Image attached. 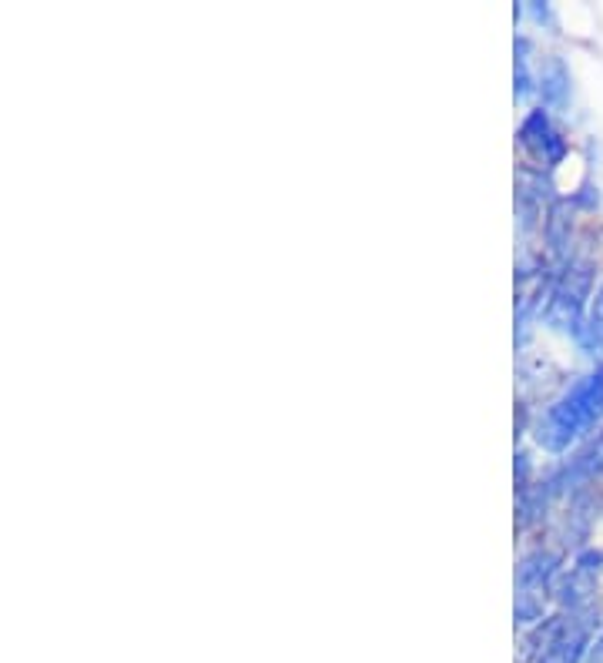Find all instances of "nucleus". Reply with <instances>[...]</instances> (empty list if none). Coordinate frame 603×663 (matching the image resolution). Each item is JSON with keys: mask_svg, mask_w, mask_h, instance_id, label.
I'll use <instances>...</instances> for the list:
<instances>
[{"mask_svg": "<svg viewBox=\"0 0 603 663\" xmlns=\"http://www.w3.org/2000/svg\"><path fill=\"white\" fill-rule=\"evenodd\" d=\"M603 416V365L590 376H583L567 396L547 409V416L536 426V442L550 453H563L580 432H587Z\"/></svg>", "mask_w": 603, "mask_h": 663, "instance_id": "1", "label": "nucleus"}, {"mask_svg": "<svg viewBox=\"0 0 603 663\" xmlns=\"http://www.w3.org/2000/svg\"><path fill=\"white\" fill-rule=\"evenodd\" d=\"M590 295V268H570L567 275L560 278V285L553 288V299L547 309V319L557 325V329H577L580 332V312H583V299Z\"/></svg>", "mask_w": 603, "mask_h": 663, "instance_id": "2", "label": "nucleus"}, {"mask_svg": "<svg viewBox=\"0 0 603 663\" xmlns=\"http://www.w3.org/2000/svg\"><path fill=\"white\" fill-rule=\"evenodd\" d=\"M543 657L540 663H580L587 657L590 650V630L583 620H567V623H557V627L550 630L547 643H543Z\"/></svg>", "mask_w": 603, "mask_h": 663, "instance_id": "3", "label": "nucleus"}, {"mask_svg": "<svg viewBox=\"0 0 603 663\" xmlns=\"http://www.w3.org/2000/svg\"><path fill=\"white\" fill-rule=\"evenodd\" d=\"M520 141L536 161H543V165H557V161L563 158V151H567V144H563L560 134L550 128V121L543 111H533L530 118L523 121Z\"/></svg>", "mask_w": 603, "mask_h": 663, "instance_id": "4", "label": "nucleus"}, {"mask_svg": "<svg viewBox=\"0 0 603 663\" xmlns=\"http://www.w3.org/2000/svg\"><path fill=\"white\" fill-rule=\"evenodd\" d=\"M577 335L590 355H603V285L597 288V295H593V309L587 319H583Z\"/></svg>", "mask_w": 603, "mask_h": 663, "instance_id": "5", "label": "nucleus"}, {"mask_svg": "<svg viewBox=\"0 0 603 663\" xmlns=\"http://www.w3.org/2000/svg\"><path fill=\"white\" fill-rule=\"evenodd\" d=\"M567 91H570V74L567 67H563L560 57H553V61L547 64V71H543L540 78V94L547 104H563L567 101Z\"/></svg>", "mask_w": 603, "mask_h": 663, "instance_id": "6", "label": "nucleus"}, {"mask_svg": "<svg viewBox=\"0 0 603 663\" xmlns=\"http://www.w3.org/2000/svg\"><path fill=\"white\" fill-rule=\"evenodd\" d=\"M557 556H550V553H533V556H526L523 560V566H520V586L523 590H530V586H543L550 580L553 573H557Z\"/></svg>", "mask_w": 603, "mask_h": 663, "instance_id": "7", "label": "nucleus"}, {"mask_svg": "<svg viewBox=\"0 0 603 663\" xmlns=\"http://www.w3.org/2000/svg\"><path fill=\"white\" fill-rule=\"evenodd\" d=\"M587 663H603V637H597V643H593V647H590Z\"/></svg>", "mask_w": 603, "mask_h": 663, "instance_id": "8", "label": "nucleus"}]
</instances>
